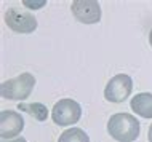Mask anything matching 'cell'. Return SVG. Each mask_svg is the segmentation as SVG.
Masks as SVG:
<instances>
[{
  "mask_svg": "<svg viewBox=\"0 0 152 142\" xmlns=\"http://www.w3.org/2000/svg\"><path fill=\"white\" fill-rule=\"evenodd\" d=\"M107 133L118 142H133L139 136V121L131 113H115L107 121Z\"/></svg>",
  "mask_w": 152,
  "mask_h": 142,
  "instance_id": "obj_1",
  "label": "cell"
},
{
  "mask_svg": "<svg viewBox=\"0 0 152 142\" xmlns=\"http://www.w3.org/2000/svg\"><path fill=\"white\" fill-rule=\"evenodd\" d=\"M34 86L35 77L29 72H24L15 78L5 80L0 83V94H2V97L10 101H24L31 96Z\"/></svg>",
  "mask_w": 152,
  "mask_h": 142,
  "instance_id": "obj_2",
  "label": "cell"
},
{
  "mask_svg": "<svg viewBox=\"0 0 152 142\" xmlns=\"http://www.w3.org/2000/svg\"><path fill=\"white\" fill-rule=\"evenodd\" d=\"M5 24L18 34H31L37 29V19L34 14L16 7H11L5 11Z\"/></svg>",
  "mask_w": 152,
  "mask_h": 142,
  "instance_id": "obj_3",
  "label": "cell"
},
{
  "mask_svg": "<svg viewBox=\"0 0 152 142\" xmlns=\"http://www.w3.org/2000/svg\"><path fill=\"white\" fill-rule=\"evenodd\" d=\"M82 117V107L79 102H75L74 99H59L55 104L51 112V118L58 126H69L74 125L80 120Z\"/></svg>",
  "mask_w": 152,
  "mask_h": 142,
  "instance_id": "obj_4",
  "label": "cell"
},
{
  "mask_svg": "<svg viewBox=\"0 0 152 142\" xmlns=\"http://www.w3.org/2000/svg\"><path fill=\"white\" fill-rule=\"evenodd\" d=\"M131 91H133V80L130 75L126 74H118L107 82L104 90V97L109 102H123L126 99Z\"/></svg>",
  "mask_w": 152,
  "mask_h": 142,
  "instance_id": "obj_5",
  "label": "cell"
},
{
  "mask_svg": "<svg viewBox=\"0 0 152 142\" xmlns=\"http://www.w3.org/2000/svg\"><path fill=\"white\" fill-rule=\"evenodd\" d=\"M71 8L75 19L83 24H94L101 19V5L96 0H75Z\"/></svg>",
  "mask_w": 152,
  "mask_h": 142,
  "instance_id": "obj_6",
  "label": "cell"
},
{
  "mask_svg": "<svg viewBox=\"0 0 152 142\" xmlns=\"http://www.w3.org/2000/svg\"><path fill=\"white\" fill-rule=\"evenodd\" d=\"M24 128V120L21 113L15 110H2L0 112V137L8 141L18 136Z\"/></svg>",
  "mask_w": 152,
  "mask_h": 142,
  "instance_id": "obj_7",
  "label": "cell"
},
{
  "mask_svg": "<svg viewBox=\"0 0 152 142\" xmlns=\"http://www.w3.org/2000/svg\"><path fill=\"white\" fill-rule=\"evenodd\" d=\"M130 107L142 118H152V94L151 93H139L131 99Z\"/></svg>",
  "mask_w": 152,
  "mask_h": 142,
  "instance_id": "obj_8",
  "label": "cell"
},
{
  "mask_svg": "<svg viewBox=\"0 0 152 142\" xmlns=\"http://www.w3.org/2000/svg\"><path fill=\"white\" fill-rule=\"evenodd\" d=\"M18 110H23L26 113H29L31 117H34L39 121H45L48 117V109L40 102H32V104H26V102H19L18 104Z\"/></svg>",
  "mask_w": 152,
  "mask_h": 142,
  "instance_id": "obj_9",
  "label": "cell"
},
{
  "mask_svg": "<svg viewBox=\"0 0 152 142\" xmlns=\"http://www.w3.org/2000/svg\"><path fill=\"white\" fill-rule=\"evenodd\" d=\"M58 142H90L88 134L80 128H69L59 136Z\"/></svg>",
  "mask_w": 152,
  "mask_h": 142,
  "instance_id": "obj_10",
  "label": "cell"
},
{
  "mask_svg": "<svg viewBox=\"0 0 152 142\" xmlns=\"http://www.w3.org/2000/svg\"><path fill=\"white\" fill-rule=\"evenodd\" d=\"M24 5H27V7H34V10H37L39 7H43V5H45V0H42L40 3H37V2H24Z\"/></svg>",
  "mask_w": 152,
  "mask_h": 142,
  "instance_id": "obj_11",
  "label": "cell"
},
{
  "mask_svg": "<svg viewBox=\"0 0 152 142\" xmlns=\"http://www.w3.org/2000/svg\"><path fill=\"white\" fill-rule=\"evenodd\" d=\"M2 142H26V139L24 137H16V139H8V141H2Z\"/></svg>",
  "mask_w": 152,
  "mask_h": 142,
  "instance_id": "obj_12",
  "label": "cell"
},
{
  "mask_svg": "<svg viewBox=\"0 0 152 142\" xmlns=\"http://www.w3.org/2000/svg\"><path fill=\"white\" fill-rule=\"evenodd\" d=\"M147 137H149V142H152V125L149 128V133H147Z\"/></svg>",
  "mask_w": 152,
  "mask_h": 142,
  "instance_id": "obj_13",
  "label": "cell"
},
{
  "mask_svg": "<svg viewBox=\"0 0 152 142\" xmlns=\"http://www.w3.org/2000/svg\"><path fill=\"white\" fill-rule=\"evenodd\" d=\"M149 43H151V46H152V30H151V34H149Z\"/></svg>",
  "mask_w": 152,
  "mask_h": 142,
  "instance_id": "obj_14",
  "label": "cell"
}]
</instances>
